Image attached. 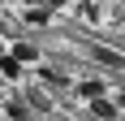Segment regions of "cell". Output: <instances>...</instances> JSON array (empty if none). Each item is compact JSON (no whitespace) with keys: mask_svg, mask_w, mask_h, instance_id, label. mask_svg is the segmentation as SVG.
<instances>
[{"mask_svg":"<svg viewBox=\"0 0 125 121\" xmlns=\"http://www.w3.org/2000/svg\"><path fill=\"white\" fill-rule=\"evenodd\" d=\"M91 112H95L99 121H116V104L112 99H91Z\"/></svg>","mask_w":125,"mask_h":121,"instance_id":"1","label":"cell"},{"mask_svg":"<svg viewBox=\"0 0 125 121\" xmlns=\"http://www.w3.org/2000/svg\"><path fill=\"white\" fill-rule=\"evenodd\" d=\"M78 95H82V99H104V82H99V78H91V82H78Z\"/></svg>","mask_w":125,"mask_h":121,"instance_id":"2","label":"cell"},{"mask_svg":"<svg viewBox=\"0 0 125 121\" xmlns=\"http://www.w3.org/2000/svg\"><path fill=\"white\" fill-rule=\"evenodd\" d=\"M95 60L112 65V69H116V65H125V56H121V52H112V48H95Z\"/></svg>","mask_w":125,"mask_h":121,"instance_id":"3","label":"cell"},{"mask_svg":"<svg viewBox=\"0 0 125 121\" xmlns=\"http://www.w3.org/2000/svg\"><path fill=\"white\" fill-rule=\"evenodd\" d=\"M13 60H17V65H22V60H39L35 43H17V48H13Z\"/></svg>","mask_w":125,"mask_h":121,"instance_id":"4","label":"cell"},{"mask_svg":"<svg viewBox=\"0 0 125 121\" xmlns=\"http://www.w3.org/2000/svg\"><path fill=\"white\" fill-rule=\"evenodd\" d=\"M48 17H52V13L39 9V4H35V9H26V22H30V26H48Z\"/></svg>","mask_w":125,"mask_h":121,"instance_id":"5","label":"cell"},{"mask_svg":"<svg viewBox=\"0 0 125 121\" xmlns=\"http://www.w3.org/2000/svg\"><path fill=\"white\" fill-rule=\"evenodd\" d=\"M0 73H4V78H17V73H22V65H17L13 56H0Z\"/></svg>","mask_w":125,"mask_h":121,"instance_id":"6","label":"cell"},{"mask_svg":"<svg viewBox=\"0 0 125 121\" xmlns=\"http://www.w3.org/2000/svg\"><path fill=\"white\" fill-rule=\"evenodd\" d=\"M4 112H9V121H26V104H22V99H13Z\"/></svg>","mask_w":125,"mask_h":121,"instance_id":"7","label":"cell"},{"mask_svg":"<svg viewBox=\"0 0 125 121\" xmlns=\"http://www.w3.org/2000/svg\"><path fill=\"white\" fill-rule=\"evenodd\" d=\"M35 4H39V9H48V13H52V9H61V4H69V0H35Z\"/></svg>","mask_w":125,"mask_h":121,"instance_id":"8","label":"cell"},{"mask_svg":"<svg viewBox=\"0 0 125 121\" xmlns=\"http://www.w3.org/2000/svg\"><path fill=\"white\" fill-rule=\"evenodd\" d=\"M116 108H125V95H121V99H116Z\"/></svg>","mask_w":125,"mask_h":121,"instance_id":"9","label":"cell"}]
</instances>
